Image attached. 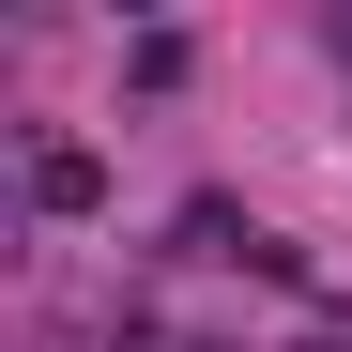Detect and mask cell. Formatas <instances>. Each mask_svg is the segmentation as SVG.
I'll return each instance as SVG.
<instances>
[{"instance_id":"6da1fadb","label":"cell","mask_w":352,"mask_h":352,"mask_svg":"<svg viewBox=\"0 0 352 352\" xmlns=\"http://www.w3.org/2000/svg\"><path fill=\"white\" fill-rule=\"evenodd\" d=\"M31 199H46V214H92V199H107V168H92L77 138H46V153H31Z\"/></svg>"},{"instance_id":"7a4b0ae2","label":"cell","mask_w":352,"mask_h":352,"mask_svg":"<svg viewBox=\"0 0 352 352\" xmlns=\"http://www.w3.org/2000/svg\"><path fill=\"white\" fill-rule=\"evenodd\" d=\"M307 352H352V337H307Z\"/></svg>"}]
</instances>
